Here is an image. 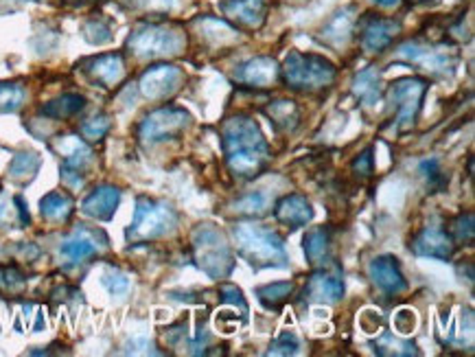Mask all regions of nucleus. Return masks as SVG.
Masks as SVG:
<instances>
[{"instance_id": "2eb2a0df", "label": "nucleus", "mask_w": 475, "mask_h": 357, "mask_svg": "<svg viewBox=\"0 0 475 357\" xmlns=\"http://www.w3.org/2000/svg\"><path fill=\"white\" fill-rule=\"evenodd\" d=\"M88 75L97 81V84L110 88L119 84L121 77L125 75V64L119 53H110V55H99L95 60L88 62Z\"/></svg>"}, {"instance_id": "393cba45", "label": "nucleus", "mask_w": 475, "mask_h": 357, "mask_svg": "<svg viewBox=\"0 0 475 357\" xmlns=\"http://www.w3.org/2000/svg\"><path fill=\"white\" fill-rule=\"evenodd\" d=\"M267 115L274 121V125L283 127V130H290L298 121V110L292 101H276L267 107Z\"/></svg>"}, {"instance_id": "4be33fe9", "label": "nucleus", "mask_w": 475, "mask_h": 357, "mask_svg": "<svg viewBox=\"0 0 475 357\" xmlns=\"http://www.w3.org/2000/svg\"><path fill=\"white\" fill-rule=\"evenodd\" d=\"M329 248H331V234L325 226L311 228L305 237V254L310 259L311 266H320L329 259Z\"/></svg>"}, {"instance_id": "f8f14e48", "label": "nucleus", "mask_w": 475, "mask_h": 357, "mask_svg": "<svg viewBox=\"0 0 475 357\" xmlns=\"http://www.w3.org/2000/svg\"><path fill=\"white\" fill-rule=\"evenodd\" d=\"M370 278L386 294H399L405 290V278L394 257H379L372 261Z\"/></svg>"}, {"instance_id": "f03ea898", "label": "nucleus", "mask_w": 475, "mask_h": 357, "mask_svg": "<svg viewBox=\"0 0 475 357\" xmlns=\"http://www.w3.org/2000/svg\"><path fill=\"white\" fill-rule=\"evenodd\" d=\"M234 239H237L239 251H242L243 257H246L252 266H287L285 243H283L278 233L257 226V224H242V226L234 228Z\"/></svg>"}, {"instance_id": "aec40b11", "label": "nucleus", "mask_w": 475, "mask_h": 357, "mask_svg": "<svg viewBox=\"0 0 475 357\" xmlns=\"http://www.w3.org/2000/svg\"><path fill=\"white\" fill-rule=\"evenodd\" d=\"M72 208H75V202H72L71 195L62 193V191H53L40 202L42 217L48 222H66L72 215Z\"/></svg>"}, {"instance_id": "72a5a7b5", "label": "nucleus", "mask_w": 475, "mask_h": 357, "mask_svg": "<svg viewBox=\"0 0 475 357\" xmlns=\"http://www.w3.org/2000/svg\"><path fill=\"white\" fill-rule=\"evenodd\" d=\"M175 0H140V4L147 9H154V12H169L174 7Z\"/></svg>"}, {"instance_id": "4468645a", "label": "nucleus", "mask_w": 475, "mask_h": 357, "mask_svg": "<svg viewBox=\"0 0 475 357\" xmlns=\"http://www.w3.org/2000/svg\"><path fill=\"white\" fill-rule=\"evenodd\" d=\"M313 217V208L311 204L307 202L305 195H287V198H283L281 202L276 204V219L281 224H285V226H292V228H301V226H307V224L311 222Z\"/></svg>"}, {"instance_id": "a211bd4d", "label": "nucleus", "mask_w": 475, "mask_h": 357, "mask_svg": "<svg viewBox=\"0 0 475 357\" xmlns=\"http://www.w3.org/2000/svg\"><path fill=\"white\" fill-rule=\"evenodd\" d=\"M222 9L228 18L246 27H259L266 18V0H224Z\"/></svg>"}, {"instance_id": "b1692460", "label": "nucleus", "mask_w": 475, "mask_h": 357, "mask_svg": "<svg viewBox=\"0 0 475 357\" xmlns=\"http://www.w3.org/2000/svg\"><path fill=\"white\" fill-rule=\"evenodd\" d=\"M38 169H40V158H38L36 154H31V151H24V154H18L16 158H13L9 174L16 180H31Z\"/></svg>"}, {"instance_id": "9d476101", "label": "nucleus", "mask_w": 475, "mask_h": 357, "mask_svg": "<svg viewBox=\"0 0 475 357\" xmlns=\"http://www.w3.org/2000/svg\"><path fill=\"white\" fill-rule=\"evenodd\" d=\"M399 29L401 24L396 21H388V18H366L360 29L361 47L369 53H381L386 47H390Z\"/></svg>"}, {"instance_id": "c756f323", "label": "nucleus", "mask_w": 475, "mask_h": 357, "mask_svg": "<svg viewBox=\"0 0 475 357\" xmlns=\"http://www.w3.org/2000/svg\"><path fill=\"white\" fill-rule=\"evenodd\" d=\"M107 130H110V119H107V116H95V119L86 121V123L81 125V134L90 140L101 139Z\"/></svg>"}, {"instance_id": "f257e3e1", "label": "nucleus", "mask_w": 475, "mask_h": 357, "mask_svg": "<svg viewBox=\"0 0 475 357\" xmlns=\"http://www.w3.org/2000/svg\"><path fill=\"white\" fill-rule=\"evenodd\" d=\"M224 148L230 169L239 175H254L267 160V143L261 130L243 116L230 119L224 127Z\"/></svg>"}, {"instance_id": "5701e85b", "label": "nucleus", "mask_w": 475, "mask_h": 357, "mask_svg": "<svg viewBox=\"0 0 475 357\" xmlns=\"http://www.w3.org/2000/svg\"><path fill=\"white\" fill-rule=\"evenodd\" d=\"M86 106V99L80 95H64L60 99L51 101L47 107H44V115L53 116V119H68V116H75L77 112L83 110Z\"/></svg>"}, {"instance_id": "2f4dec72", "label": "nucleus", "mask_w": 475, "mask_h": 357, "mask_svg": "<svg viewBox=\"0 0 475 357\" xmlns=\"http://www.w3.org/2000/svg\"><path fill=\"white\" fill-rule=\"evenodd\" d=\"M104 283L107 290H110V294H115V296L125 294L127 287H130V281H127L121 272H107L104 276Z\"/></svg>"}, {"instance_id": "39448f33", "label": "nucleus", "mask_w": 475, "mask_h": 357, "mask_svg": "<svg viewBox=\"0 0 475 357\" xmlns=\"http://www.w3.org/2000/svg\"><path fill=\"white\" fill-rule=\"evenodd\" d=\"M184 36L175 29L158 27V24H147V27L136 29L131 33L130 51L139 57H163V55H175L182 51Z\"/></svg>"}, {"instance_id": "c9c22d12", "label": "nucleus", "mask_w": 475, "mask_h": 357, "mask_svg": "<svg viewBox=\"0 0 475 357\" xmlns=\"http://www.w3.org/2000/svg\"><path fill=\"white\" fill-rule=\"evenodd\" d=\"M377 4H381V7H396L399 4V0H375Z\"/></svg>"}, {"instance_id": "bb28decb", "label": "nucleus", "mask_w": 475, "mask_h": 357, "mask_svg": "<svg viewBox=\"0 0 475 357\" xmlns=\"http://www.w3.org/2000/svg\"><path fill=\"white\" fill-rule=\"evenodd\" d=\"M355 95L364 99L366 104H372L379 97V75L377 71H364L355 80Z\"/></svg>"}, {"instance_id": "473e14b6", "label": "nucleus", "mask_w": 475, "mask_h": 357, "mask_svg": "<svg viewBox=\"0 0 475 357\" xmlns=\"http://www.w3.org/2000/svg\"><path fill=\"white\" fill-rule=\"evenodd\" d=\"M263 204H266V198L261 193H250L237 204V210H242V213H261Z\"/></svg>"}, {"instance_id": "f3484780", "label": "nucleus", "mask_w": 475, "mask_h": 357, "mask_svg": "<svg viewBox=\"0 0 475 357\" xmlns=\"http://www.w3.org/2000/svg\"><path fill=\"white\" fill-rule=\"evenodd\" d=\"M276 75H278V68H276V64H274V60H269V57H254V60L246 62L237 71L239 81H243V84H250V86H257V88L274 84V81H276Z\"/></svg>"}, {"instance_id": "dca6fc26", "label": "nucleus", "mask_w": 475, "mask_h": 357, "mask_svg": "<svg viewBox=\"0 0 475 357\" xmlns=\"http://www.w3.org/2000/svg\"><path fill=\"white\" fill-rule=\"evenodd\" d=\"M121 202V191L116 187H99L83 200V213L95 219H110Z\"/></svg>"}, {"instance_id": "412c9836", "label": "nucleus", "mask_w": 475, "mask_h": 357, "mask_svg": "<svg viewBox=\"0 0 475 357\" xmlns=\"http://www.w3.org/2000/svg\"><path fill=\"white\" fill-rule=\"evenodd\" d=\"M401 53H408V57L416 64H423L425 68H434V71H447L452 66V60L447 57V53L436 51L429 47H419V44H408L401 48Z\"/></svg>"}, {"instance_id": "6e6552de", "label": "nucleus", "mask_w": 475, "mask_h": 357, "mask_svg": "<svg viewBox=\"0 0 475 357\" xmlns=\"http://www.w3.org/2000/svg\"><path fill=\"white\" fill-rule=\"evenodd\" d=\"M189 115L180 107H160V110L151 112L149 116L140 123V136L145 140H165L169 136L180 134L184 130Z\"/></svg>"}, {"instance_id": "f704fd0d", "label": "nucleus", "mask_w": 475, "mask_h": 357, "mask_svg": "<svg viewBox=\"0 0 475 357\" xmlns=\"http://www.w3.org/2000/svg\"><path fill=\"white\" fill-rule=\"evenodd\" d=\"M372 169V158H370V151H366V154H361L360 158L355 160V171H360L361 175H369Z\"/></svg>"}, {"instance_id": "1a4fd4ad", "label": "nucleus", "mask_w": 475, "mask_h": 357, "mask_svg": "<svg viewBox=\"0 0 475 357\" xmlns=\"http://www.w3.org/2000/svg\"><path fill=\"white\" fill-rule=\"evenodd\" d=\"M180 81H182V72L180 68L169 66V64H160V66H151L140 77V92L151 101L165 99V97L174 95L178 90Z\"/></svg>"}, {"instance_id": "9b49d317", "label": "nucleus", "mask_w": 475, "mask_h": 357, "mask_svg": "<svg viewBox=\"0 0 475 357\" xmlns=\"http://www.w3.org/2000/svg\"><path fill=\"white\" fill-rule=\"evenodd\" d=\"M412 251L420 257H432V259H449L454 252L452 237L438 226H428L423 228L414 237V242L410 243Z\"/></svg>"}, {"instance_id": "a878e982", "label": "nucleus", "mask_w": 475, "mask_h": 357, "mask_svg": "<svg viewBox=\"0 0 475 357\" xmlns=\"http://www.w3.org/2000/svg\"><path fill=\"white\" fill-rule=\"evenodd\" d=\"M292 290V283H274V285L261 287V290H259V298H261L263 305L269 307V310H276V307H281L283 302L287 301Z\"/></svg>"}, {"instance_id": "0eeeda50", "label": "nucleus", "mask_w": 475, "mask_h": 357, "mask_svg": "<svg viewBox=\"0 0 475 357\" xmlns=\"http://www.w3.org/2000/svg\"><path fill=\"white\" fill-rule=\"evenodd\" d=\"M425 90H428V84L423 80H416V77L396 81L390 88V99L396 107V125L401 130H408L414 123V116L419 112Z\"/></svg>"}, {"instance_id": "6ab92c4d", "label": "nucleus", "mask_w": 475, "mask_h": 357, "mask_svg": "<svg viewBox=\"0 0 475 357\" xmlns=\"http://www.w3.org/2000/svg\"><path fill=\"white\" fill-rule=\"evenodd\" d=\"M305 294H310L311 301L335 302L344 294V283H342V278L335 276V274L318 272L311 276L310 287L305 290Z\"/></svg>"}, {"instance_id": "cd10ccee", "label": "nucleus", "mask_w": 475, "mask_h": 357, "mask_svg": "<svg viewBox=\"0 0 475 357\" xmlns=\"http://www.w3.org/2000/svg\"><path fill=\"white\" fill-rule=\"evenodd\" d=\"M24 88L18 84H0V112H13L22 106Z\"/></svg>"}, {"instance_id": "20e7f679", "label": "nucleus", "mask_w": 475, "mask_h": 357, "mask_svg": "<svg viewBox=\"0 0 475 357\" xmlns=\"http://www.w3.org/2000/svg\"><path fill=\"white\" fill-rule=\"evenodd\" d=\"M283 75L292 88H322L335 80V66L313 53H292L283 66Z\"/></svg>"}, {"instance_id": "7c9ffc66", "label": "nucleus", "mask_w": 475, "mask_h": 357, "mask_svg": "<svg viewBox=\"0 0 475 357\" xmlns=\"http://www.w3.org/2000/svg\"><path fill=\"white\" fill-rule=\"evenodd\" d=\"M24 285V274L18 268H0V290H18Z\"/></svg>"}, {"instance_id": "c85d7f7f", "label": "nucleus", "mask_w": 475, "mask_h": 357, "mask_svg": "<svg viewBox=\"0 0 475 357\" xmlns=\"http://www.w3.org/2000/svg\"><path fill=\"white\" fill-rule=\"evenodd\" d=\"M298 351V340L296 336L285 331L274 340V344L269 346V355H293Z\"/></svg>"}, {"instance_id": "7ed1b4c3", "label": "nucleus", "mask_w": 475, "mask_h": 357, "mask_svg": "<svg viewBox=\"0 0 475 357\" xmlns=\"http://www.w3.org/2000/svg\"><path fill=\"white\" fill-rule=\"evenodd\" d=\"M175 224H178V217H175L174 208L163 202H154L149 198H140L136 202L134 222L127 231V239L145 242V239L163 237V234L174 231Z\"/></svg>"}, {"instance_id": "ddd939ff", "label": "nucleus", "mask_w": 475, "mask_h": 357, "mask_svg": "<svg viewBox=\"0 0 475 357\" xmlns=\"http://www.w3.org/2000/svg\"><path fill=\"white\" fill-rule=\"evenodd\" d=\"M99 234L101 233L77 228V231L62 243V257L66 259L68 263H81L86 261V259L95 257V254L99 252V246H104V243H97Z\"/></svg>"}, {"instance_id": "423d86ee", "label": "nucleus", "mask_w": 475, "mask_h": 357, "mask_svg": "<svg viewBox=\"0 0 475 357\" xmlns=\"http://www.w3.org/2000/svg\"><path fill=\"white\" fill-rule=\"evenodd\" d=\"M195 257H198L199 266L210 276L222 278L233 270V257L224 242V237L213 228H199L195 233Z\"/></svg>"}]
</instances>
